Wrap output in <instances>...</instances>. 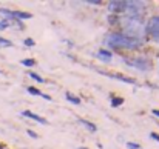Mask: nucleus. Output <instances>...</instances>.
Returning <instances> with one entry per match:
<instances>
[{
	"label": "nucleus",
	"instance_id": "17",
	"mask_svg": "<svg viewBox=\"0 0 159 149\" xmlns=\"http://www.w3.org/2000/svg\"><path fill=\"white\" fill-rule=\"evenodd\" d=\"M0 46H3V48H6V46H12V43H11L9 40H6V39H3V37H0Z\"/></svg>",
	"mask_w": 159,
	"mask_h": 149
},
{
	"label": "nucleus",
	"instance_id": "26",
	"mask_svg": "<svg viewBox=\"0 0 159 149\" xmlns=\"http://www.w3.org/2000/svg\"><path fill=\"white\" fill-rule=\"evenodd\" d=\"M77 149H88V148H77Z\"/></svg>",
	"mask_w": 159,
	"mask_h": 149
},
{
	"label": "nucleus",
	"instance_id": "7",
	"mask_svg": "<svg viewBox=\"0 0 159 149\" xmlns=\"http://www.w3.org/2000/svg\"><path fill=\"white\" fill-rule=\"evenodd\" d=\"M108 9L111 12H119V11H124L125 9V2H117V0H113L108 3Z\"/></svg>",
	"mask_w": 159,
	"mask_h": 149
},
{
	"label": "nucleus",
	"instance_id": "13",
	"mask_svg": "<svg viewBox=\"0 0 159 149\" xmlns=\"http://www.w3.org/2000/svg\"><path fill=\"white\" fill-rule=\"evenodd\" d=\"M124 103V99H120V97H113L111 99V106L113 108H117V106H120Z\"/></svg>",
	"mask_w": 159,
	"mask_h": 149
},
{
	"label": "nucleus",
	"instance_id": "25",
	"mask_svg": "<svg viewBox=\"0 0 159 149\" xmlns=\"http://www.w3.org/2000/svg\"><path fill=\"white\" fill-rule=\"evenodd\" d=\"M116 20H117L116 17H110V23H116Z\"/></svg>",
	"mask_w": 159,
	"mask_h": 149
},
{
	"label": "nucleus",
	"instance_id": "15",
	"mask_svg": "<svg viewBox=\"0 0 159 149\" xmlns=\"http://www.w3.org/2000/svg\"><path fill=\"white\" fill-rule=\"evenodd\" d=\"M28 92L33 94V96H42V92H40L37 88H34V86H30V88H28Z\"/></svg>",
	"mask_w": 159,
	"mask_h": 149
},
{
	"label": "nucleus",
	"instance_id": "16",
	"mask_svg": "<svg viewBox=\"0 0 159 149\" xmlns=\"http://www.w3.org/2000/svg\"><path fill=\"white\" fill-rule=\"evenodd\" d=\"M11 22H12V20H8V19H6V20H3V22H0V29L9 28V26H11Z\"/></svg>",
	"mask_w": 159,
	"mask_h": 149
},
{
	"label": "nucleus",
	"instance_id": "5",
	"mask_svg": "<svg viewBox=\"0 0 159 149\" xmlns=\"http://www.w3.org/2000/svg\"><path fill=\"white\" fill-rule=\"evenodd\" d=\"M127 63H128L130 66H134V68L141 69V71H148V69H152V62H150L147 57H138V58H134V60H127Z\"/></svg>",
	"mask_w": 159,
	"mask_h": 149
},
{
	"label": "nucleus",
	"instance_id": "12",
	"mask_svg": "<svg viewBox=\"0 0 159 149\" xmlns=\"http://www.w3.org/2000/svg\"><path fill=\"white\" fill-rule=\"evenodd\" d=\"M65 99L68 100V101H71V103H74V104H80V99H79V97H74V96L70 94V92L65 94Z\"/></svg>",
	"mask_w": 159,
	"mask_h": 149
},
{
	"label": "nucleus",
	"instance_id": "4",
	"mask_svg": "<svg viewBox=\"0 0 159 149\" xmlns=\"http://www.w3.org/2000/svg\"><path fill=\"white\" fill-rule=\"evenodd\" d=\"M0 14L9 17L8 20H26V19H31V14L30 12H22V11H9V9H0Z\"/></svg>",
	"mask_w": 159,
	"mask_h": 149
},
{
	"label": "nucleus",
	"instance_id": "3",
	"mask_svg": "<svg viewBox=\"0 0 159 149\" xmlns=\"http://www.w3.org/2000/svg\"><path fill=\"white\" fill-rule=\"evenodd\" d=\"M125 14L127 17H142V3L141 2H125Z\"/></svg>",
	"mask_w": 159,
	"mask_h": 149
},
{
	"label": "nucleus",
	"instance_id": "22",
	"mask_svg": "<svg viewBox=\"0 0 159 149\" xmlns=\"http://www.w3.org/2000/svg\"><path fill=\"white\" fill-rule=\"evenodd\" d=\"M28 135H30V137H33V138H37V134H36V132H33V131H28Z\"/></svg>",
	"mask_w": 159,
	"mask_h": 149
},
{
	"label": "nucleus",
	"instance_id": "2",
	"mask_svg": "<svg viewBox=\"0 0 159 149\" xmlns=\"http://www.w3.org/2000/svg\"><path fill=\"white\" fill-rule=\"evenodd\" d=\"M122 26L124 31L128 32L125 36L138 39V36H141L144 32V23H142V17H125L122 19Z\"/></svg>",
	"mask_w": 159,
	"mask_h": 149
},
{
	"label": "nucleus",
	"instance_id": "10",
	"mask_svg": "<svg viewBox=\"0 0 159 149\" xmlns=\"http://www.w3.org/2000/svg\"><path fill=\"white\" fill-rule=\"evenodd\" d=\"M79 123L84 125V126H87L90 132H96V125H94V123H91V121H88V120H84V118H80Z\"/></svg>",
	"mask_w": 159,
	"mask_h": 149
},
{
	"label": "nucleus",
	"instance_id": "23",
	"mask_svg": "<svg viewBox=\"0 0 159 149\" xmlns=\"http://www.w3.org/2000/svg\"><path fill=\"white\" fill-rule=\"evenodd\" d=\"M88 3H90V5H99L101 2H99V0H90Z\"/></svg>",
	"mask_w": 159,
	"mask_h": 149
},
{
	"label": "nucleus",
	"instance_id": "20",
	"mask_svg": "<svg viewBox=\"0 0 159 149\" xmlns=\"http://www.w3.org/2000/svg\"><path fill=\"white\" fill-rule=\"evenodd\" d=\"M25 45L26 46H34V40L33 39H25Z\"/></svg>",
	"mask_w": 159,
	"mask_h": 149
},
{
	"label": "nucleus",
	"instance_id": "19",
	"mask_svg": "<svg viewBox=\"0 0 159 149\" xmlns=\"http://www.w3.org/2000/svg\"><path fill=\"white\" fill-rule=\"evenodd\" d=\"M127 148L128 149H139L141 146H139L138 143H131V142H130V143H127Z\"/></svg>",
	"mask_w": 159,
	"mask_h": 149
},
{
	"label": "nucleus",
	"instance_id": "6",
	"mask_svg": "<svg viewBox=\"0 0 159 149\" xmlns=\"http://www.w3.org/2000/svg\"><path fill=\"white\" fill-rule=\"evenodd\" d=\"M147 32L159 42V17H152L147 23Z\"/></svg>",
	"mask_w": 159,
	"mask_h": 149
},
{
	"label": "nucleus",
	"instance_id": "9",
	"mask_svg": "<svg viewBox=\"0 0 159 149\" xmlns=\"http://www.w3.org/2000/svg\"><path fill=\"white\" fill-rule=\"evenodd\" d=\"M98 57L102 60V62H111V52L107 49H101L98 52Z\"/></svg>",
	"mask_w": 159,
	"mask_h": 149
},
{
	"label": "nucleus",
	"instance_id": "21",
	"mask_svg": "<svg viewBox=\"0 0 159 149\" xmlns=\"http://www.w3.org/2000/svg\"><path fill=\"white\" fill-rule=\"evenodd\" d=\"M150 137H152L153 140H156V142H159V134H156V132H152V134H150Z\"/></svg>",
	"mask_w": 159,
	"mask_h": 149
},
{
	"label": "nucleus",
	"instance_id": "1",
	"mask_svg": "<svg viewBox=\"0 0 159 149\" xmlns=\"http://www.w3.org/2000/svg\"><path fill=\"white\" fill-rule=\"evenodd\" d=\"M107 45L111 46V48H125V49H136L141 46V40L139 39H133V37H128L125 34H119V32H114V34H110L107 37Z\"/></svg>",
	"mask_w": 159,
	"mask_h": 149
},
{
	"label": "nucleus",
	"instance_id": "27",
	"mask_svg": "<svg viewBox=\"0 0 159 149\" xmlns=\"http://www.w3.org/2000/svg\"><path fill=\"white\" fill-rule=\"evenodd\" d=\"M0 149H2V146H0Z\"/></svg>",
	"mask_w": 159,
	"mask_h": 149
},
{
	"label": "nucleus",
	"instance_id": "14",
	"mask_svg": "<svg viewBox=\"0 0 159 149\" xmlns=\"http://www.w3.org/2000/svg\"><path fill=\"white\" fill-rule=\"evenodd\" d=\"M28 74H30V77H31V79H34L36 82H39V83H45V80H43V79H42L40 75H37L36 72H33V71H30Z\"/></svg>",
	"mask_w": 159,
	"mask_h": 149
},
{
	"label": "nucleus",
	"instance_id": "8",
	"mask_svg": "<svg viewBox=\"0 0 159 149\" xmlns=\"http://www.w3.org/2000/svg\"><path fill=\"white\" fill-rule=\"evenodd\" d=\"M23 115H25V117H30V118H33L34 121H37V123H40V125H47V123H48L45 118L39 117L37 114H33L31 111H23Z\"/></svg>",
	"mask_w": 159,
	"mask_h": 149
},
{
	"label": "nucleus",
	"instance_id": "18",
	"mask_svg": "<svg viewBox=\"0 0 159 149\" xmlns=\"http://www.w3.org/2000/svg\"><path fill=\"white\" fill-rule=\"evenodd\" d=\"M22 65H25V66H34L36 62L33 58H26V60H22Z\"/></svg>",
	"mask_w": 159,
	"mask_h": 149
},
{
	"label": "nucleus",
	"instance_id": "24",
	"mask_svg": "<svg viewBox=\"0 0 159 149\" xmlns=\"http://www.w3.org/2000/svg\"><path fill=\"white\" fill-rule=\"evenodd\" d=\"M152 112H153V115H156V117H159V111H158V109H153Z\"/></svg>",
	"mask_w": 159,
	"mask_h": 149
},
{
	"label": "nucleus",
	"instance_id": "11",
	"mask_svg": "<svg viewBox=\"0 0 159 149\" xmlns=\"http://www.w3.org/2000/svg\"><path fill=\"white\" fill-rule=\"evenodd\" d=\"M110 77L117 79V80H122V82H125V83H134L133 79H128V77H125V75H122V74H110Z\"/></svg>",
	"mask_w": 159,
	"mask_h": 149
}]
</instances>
